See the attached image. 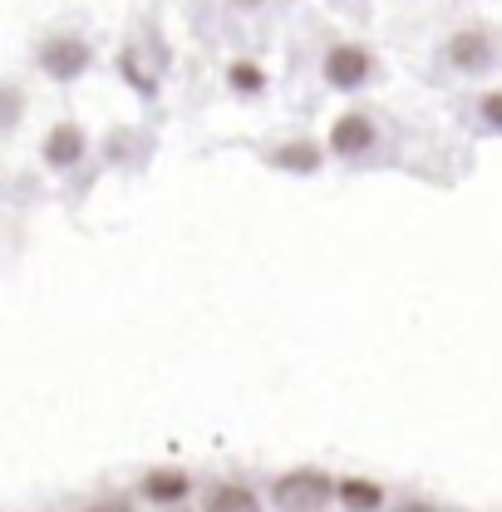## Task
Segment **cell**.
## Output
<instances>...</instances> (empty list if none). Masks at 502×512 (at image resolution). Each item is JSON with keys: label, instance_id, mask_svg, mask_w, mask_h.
Segmentation results:
<instances>
[{"label": "cell", "instance_id": "6da1fadb", "mask_svg": "<svg viewBox=\"0 0 502 512\" xmlns=\"http://www.w3.org/2000/svg\"><path fill=\"white\" fill-rule=\"evenodd\" d=\"M330 498H335V483H330V473H320V468H291V473H281V478L271 483L276 512H320Z\"/></svg>", "mask_w": 502, "mask_h": 512}, {"label": "cell", "instance_id": "7a4b0ae2", "mask_svg": "<svg viewBox=\"0 0 502 512\" xmlns=\"http://www.w3.org/2000/svg\"><path fill=\"white\" fill-rule=\"evenodd\" d=\"M84 64H89V45L74 35H55L40 45V69L50 79H74V74H84Z\"/></svg>", "mask_w": 502, "mask_h": 512}, {"label": "cell", "instance_id": "3957f363", "mask_svg": "<svg viewBox=\"0 0 502 512\" xmlns=\"http://www.w3.org/2000/svg\"><path fill=\"white\" fill-rule=\"evenodd\" d=\"M325 79H330L335 89H360V84L370 79V50H360V45H335V50L325 55Z\"/></svg>", "mask_w": 502, "mask_h": 512}, {"label": "cell", "instance_id": "277c9868", "mask_svg": "<svg viewBox=\"0 0 502 512\" xmlns=\"http://www.w3.org/2000/svg\"><path fill=\"white\" fill-rule=\"evenodd\" d=\"M188 488H192V478L183 468H148L143 483H138V493H143L148 503H183Z\"/></svg>", "mask_w": 502, "mask_h": 512}, {"label": "cell", "instance_id": "5b68a950", "mask_svg": "<svg viewBox=\"0 0 502 512\" xmlns=\"http://www.w3.org/2000/svg\"><path fill=\"white\" fill-rule=\"evenodd\" d=\"M84 158V128L79 124H60L45 138V163L50 168H74Z\"/></svg>", "mask_w": 502, "mask_h": 512}, {"label": "cell", "instance_id": "8992f818", "mask_svg": "<svg viewBox=\"0 0 502 512\" xmlns=\"http://www.w3.org/2000/svg\"><path fill=\"white\" fill-rule=\"evenodd\" d=\"M370 143H375V124L365 114H345V119H335V128H330V148L335 153H365Z\"/></svg>", "mask_w": 502, "mask_h": 512}, {"label": "cell", "instance_id": "52a82bcc", "mask_svg": "<svg viewBox=\"0 0 502 512\" xmlns=\"http://www.w3.org/2000/svg\"><path fill=\"white\" fill-rule=\"evenodd\" d=\"M448 60L458 69H483V64H493V45H488V35H453Z\"/></svg>", "mask_w": 502, "mask_h": 512}, {"label": "cell", "instance_id": "ba28073f", "mask_svg": "<svg viewBox=\"0 0 502 512\" xmlns=\"http://www.w3.org/2000/svg\"><path fill=\"white\" fill-rule=\"evenodd\" d=\"M335 498L345 503L350 512H375L384 508V488L379 483H370V478H345L340 488H335Z\"/></svg>", "mask_w": 502, "mask_h": 512}, {"label": "cell", "instance_id": "9c48e42d", "mask_svg": "<svg viewBox=\"0 0 502 512\" xmlns=\"http://www.w3.org/2000/svg\"><path fill=\"white\" fill-rule=\"evenodd\" d=\"M202 512H261V498L251 493L247 483H222V488H212Z\"/></svg>", "mask_w": 502, "mask_h": 512}, {"label": "cell", "instance_id": "30bf717a", "mask_svg": "<svg viewBox=\"0 0 502 512\" xmlns=\"http://www.w3.org/2000/svg\"><path fill=\"white\" fill-rule=\"evenodd\" d=\"M271 163L276 168H291V173H315L320 168V148H311V143H281L271 153Z\"/></svg>", "mask_w": 502, "mask_h": 512}, {"label": "cell", "instance_id": "8fae6325", "mask_svg": "<svg viewBox=\"0 0 502 512\" xmlns=\"http://www.w3.org/2000/svg\"><path fill=\"white\" fill-rule=\"evenodd\" d=\"M227 79H232V89H247V94H256V89L266 84L256 64H232V74H227Z\"/></svg>", "mask_w": 502, "mask_h": 512}, {"label": "cell", "instance_id": "7c38bea8", "mask_svg": "<svg viewBox=\"0 0 502 512\" xmlns=\"http://www.w3.org/2000/svg\"><path fill=\"white\" fill-rule=\"evenodd\" d=\"M483 119L502 128V94H488V99H483Z\"/></svg>", "mask_w": 502, "mask_h": 512}, {"label": "cell", "instance_id": "4fadbf2b", "mask_svg": "<svg viewBox=\"0 0 502 512\" xmlns=\"http://www.w3.org/2000/svg\"><path fill=\"white\" fill-rule=\"evenodd\" d=\"M89 512H133V503L128 498H104V503H94Z\"/></svg>", "mask_w": 502, "mask_h": 512}, {"label": "cell", "instance_id": "5bb4252c", "mask_svg": "<svg viewBox=\"0 0 502 512\" xmlns=\"http://www.w3.org/2000/svg\"><path fill=\"white\" fill-rule=\"evenodd\" d=\"M399 512H429V508H419V503H409V508H399Z\"/></svg>", "mask_w": 502, "mask_h": 512}, {"label": "cell", "instance_id": "9a60e30c", "mask_svg": "<svg viewBox=\"0 0 502 512\" xmlns=\"http://www.w3.org/2000/svg\"><path fill=\"white\" fill-rule=\"evenodd\" d=\"M237 5H261V0H237Z\"/></svg>", "mask_w": 502, "mask_h": 512}, {"label": "cell", "instance_id": "2e32d148", "mask_svg": "<svg viewBox=\"0 0 502 512\" xmlns=\"http://www.w3.org/2000/svg\"><path fill=\"white\" fill-rule=\"evenodd\" d=\"M178 512H183V508H178Z\"/></svg>", "mask_w": 502, "mask_h": 512}]
</instances>
